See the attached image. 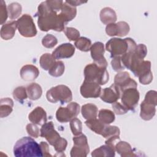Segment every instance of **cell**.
<instances>
[{
  "mask_svg": "<svg viewBox=\"0 0 157 157\" xmlns=\"http://www.w3.org/2000/svg\"><path fill=\"white\" fill-rule=\"evenodd\" d=\"M35 16L38 18V26L42 31L47 32L53 29L61 32L65 28V23L61 20L57 12L50 8L46 1L39 4Z\"/></svg>",
  "mask_w": 157,
  "mask_h": 157,
  "instance_id": "obj_1",
  "label": "cell"
},
{
  "mask_svg": "<svg viewBox=\"0 0 157 157\" xmlns=\"http://www.w3.org/2000/svg\"><path fill=\"white\" fill-rule=\"evenodd\" d=\"M13 154L16 157L43 156L40 144L30 137H23L17 141L13 147Z\"/></svg>",
  "mask_w": 157,
  "mask_h": 157,
  "instance_id": "obj_2",
  "label": "cell"
},
{
  "mask_svg": "<svg viewBox=\"0 0 157 157\" xmlns=\"http://www.w3.org/2000/svg\"><path fill=\"white\" fill-rule=\"evenodd\" d=\"M147 53V48L146 45L140 44L136 46L134 51L127 52L121 56L122 64L124 67L128 68L134 74L143 62Z\"/></svg>",
  "mask_w": 157,
  "mask_h": 157,
  "instance_id": "obj_3",
  "label": "cell"
},
{
  "mask_svg": "<svg viewBox=\"0 0 157 157\" xmlns=\"http://www.w3.org/2000/svg\"><path fill=\"white\" fill-rule=\"evenodd\" d=\"M84 76V80L96 82L99 85H105L109 78V75L106 68L99 67L95 63H91L85 66Z\"/></svg>",
  "mask_w": 157,
  "mask_h": 157,
  "instance_id": "obj_4",
  "label": "cell"
},
{
  "mask_svg": "<svg viewBox=\"0 0 157 157\" xmlns=\"http://www.w3.org/2000/svg\"><path fill=\"white\" fill-rule=\"evenodd\" d=\"M48 101L52 103L60 102L61 104L70 102L72 99V94L70 88L64 85H59L51 88L46 94Z\"/></svg>",
  "mask_w": 157,
  "mask_h": 157,
  "instance_id": "obj_5",
  "label": "cell"
},
{
  "mask_svg": "<svg viewBox=\"0 0 157 157\" xmlns=\"http://www.w3.org/2000/svg\"><path fill=\"white\" fill-rule=\"evenodd\" d=\"M157 104V92L155 90L148 91L144 100L140 104V117L142 119L148 121L153 118L156 113Z\"/></svg>",
  "mask_w": 157,
  "mask_h": 157,
  "instance_id": "obj_6",
  "label": "cell"
},
{
  "mask_svg": "<svg viewBox=\"0 0 157 157\" xmlns=\"http://www.w3.org/2000/svg\"><path fill=\"white\" fill-rule=\"evenodd\" d=\"M20 34L25 37H33L37 34V29L32 17L28 14L23 15L17 21Z\"/></svg>",
  "mask_w": 157,
  "mask_h": 157,
  "instance_id": "obj_7",
  "label": "cell"
},
{
  "mask_svg": "<svg viewBox=\"0 0 157 157\" xmlns=\"http://www.w3.org/2000/svg\"><path fill=\"white\" fill-rule=\"evenodd\" d=\"M129 44L128 38L122 39L114 37L110 39L105 44V49L109 52L112 57L120 56L128 51Z\"/></svg>",
  "mask_w": 157,
  "mask_h": 157,
  "instance_id": "obj_8",
  "label": "cell"
},
{
  "mask_svg": "<svg viewBox=\"0 0 157 157\" xmlns=\"http://www.w3.org/2000/svg\"><path fill=\"white\" fill-rule=\"evenodd\" d=\"M80 105L72 102L66 107H60L56 112V120L60 123H67L75 118L80 112Z\"/></svg>",
  "mask_w": 157,
  "mask_h": 157,
  "instance_id": "obj_9",
  "label": "cell"
},
{
  "mask_svg": "<svg viewBox=\"0 0 157 157\" xmlns=\"http://www.w3.org/2000/svg\"><path fill=\"white\" fill-rule=\"evenodd\" d=\"M74 146L71 150V157H86L90 152L87 138L84 134L76 136L72 139Z\"/></svg>",
  "mask_w": 157,
  "mask_h": 157,
  "instance_id": "obj_10",
  "label": "cell"
},
{
  "mask_svg": "<svg viewBox=\"0 0 157 157\" xmlns=\"http://www.w3.org/2000/svg\"><path fill=\"white\" fill-rule=\"evenodd\" d=\"M139 93L137 88H129L121 92V100L122 104L128 110H133L139 100Z\"/></svg>",
  "mask_w": 157,
  "mask_h": 157,
  "instance_id": "obj_11",
  "label": "cell"
},
{
  "mask_svg": "<svg viewBox=\"0 0 157 157\" xmlns=\"http://www.w3.org/2000/svg\"><path fill=\"white\" fill-rule=\"evenodd\" d=\"M90 52L94 63L99 67L106 68L107 66V62L104 56L105 52L104 44L101 42L94 43L90 48Z\"/></svg>",
  "mask_w": 157,
  "mask_h": 157,
  "instance_id": "obj_12",
  "label": "cell"
},
{
  "mask_svg": "<svg viewBox=\"0 0 157 157\" xmlns=\"http://www.w3.org/2000/svg\"><path fill=\"white\" fill-rule=\"evenodd\" d=\"M40 136L45 138L50 145L53 146L60 139L61 136L59 133L55 129L54 124L52 121L46 122L40 130Z\"/></svg>",
  "mask_w": 157,
  "mask_h": 157,
  "instance_id": "obj_13",
  "label": "cell"
},
{
  "mask_svg": "<svg viewBox=\"0 0 157 157\" xmlns=\"http://www.w3.org/2000/svg\"><path fill=\"white\" fill-rule=\"evenodd\" d=\"M134 75L139 77V82L142 85L150 83L153 80V74L151 71V62L144 60Z\"/></svg>",
  "mask_w": 157,
  "mask_h": 157,
  "instance_id": "obj_14",
  "label": "cell"
},
{
  "mask_svg": "<svg viewBox=\"0 0 157 157\" xmlns=\"http://www.w3.org/2000/svg\"><path fill=\"white\" fill-rule=\"evenodd\" d=\"M80 92L85 98H96L101 95V88L96 82L84 80L80 86Z\"/></svg>",
  "mask_w": 157,
  "mask_h": 157,
  "instance_id": "obj_15",
  "label": "cell"
},
{
  "mask_svg": "<svg viewBox=\"0 0 157 157\" xmlns=\"http://www.w3.org/2000/svg\"><path fill=\"white\" fill-rule=\"evenodd\" d=\"M114 84L116 85L122 92L129 88H137L136 82L132 79L128 72H120L114 78Z\"/></svg>",
  "mask_w": 157,
  "mask_h": 157,
  "instance_id": "obj_16",
  "label": "cell"
},
{
  "mask_svg": "<svg viewBox=\"0 0 157 157\" xmlns=\"http://www.w3.org/2000/svg\"><path fill=\"white\" fill-rule=\"evenodd\" d=\"M121 94V92L120 88L113 83L109 87L101 90L100 98L105 102L113 104L120 98Z\"/></svg>",
  "mask_w": 157,
  "mask_h": 157,
  "instance_id": "obj_17",
  "label": "cell"
},
{
  "mask_svg": "<svg viewBox=\"0 0 157 157\" xmlns=\"http://www.w3.org/2000/svg\"><path fill=\"white\" fill-rule=\"evenodd\" d=\"M129 29V26L126 22L119 21L117 23H113L107 25L105 28V32L109 36L123 37L128 34Z\"/></svg>",
  "mask_w": 157,
  "mask_h": 157,
  "instance_id": "obj_18",
  "label": "cell"
},
{
  "mask_svg": "<svg viewBox=\"0 0 157 157\" xmlns=\"http://www.w3.org/2000/svg\"><path fill=\"white\" fill-rule=\"evenodd\" d=\"M74 53L75 47L74 45L70 43H64L57 47L52 55L55 59H59L71 58Z\"/></svg>",
  "mask_w": 157,
  "mask_h": 157,
  "instance_id": "obj_19",
  "label": "cell"
},
{
  "mask_svg": "<svg viewBox=\"0 0 157 157\" xmlns=\"http://www.w3.org/2000/svg\"><path fill=\"white\" fill-rule=\"evenodd\" d=\"M77 14V9L75 7L70 5L64 1L63 4L60 12L58 13L59 17L66 25L69 21L73 20Z\"/></svg>",
  "mask_w": 157,
  "mask_h": 157,
  "instance_id": "obj_20",
  "label": "cell"
},
{
  "mask_svg": "<svg viewBox=\"0 0 157 157\" xmlns=\"http://www.w3.org/2000/svg\"><path fill=\"white\" fill-rule=\"evenodd\" d=\"M28 119L31 123L42 126L47 120L46 112L42 107L37 106L29 113Z\"/></svg>",
  "mask_w": 157,
  "mask_h": 157,
  "instance_id": "obj_21",
  "label": "cell"
},
{
  "mask_svg": "<svg viewBox=\"0 0 157 157\" xmlns=\"http://www.w3.org/2000/svg\"><path fill=\"white\" fill-rule=\"evenodd\" d=\"M39 75L38 68L32 64L23 66L20 70V77L25 81L34 80Z\"/></svg>",
  "mask_w": 157,
  "mask_h": 157,
  "instance_id": "obj_22",
  "label": "cell"
},
{
  "mask_svg": "<svg viewBox=\"0 0 157 157\" xmlns=\"http://www.w3.org/2000/svg\"><path fill=\"white\" fill-rule=\"evenodd\" d=\"M17 28V21H12L4 24L1 28V38L4 40L11 39L14 36Z\"/></svg>",
  "mask_w": 157,
  "mask_h": 157,
  "instance_id": "obj_23",
  "label": "cell"
},
{
  "mask_svg": "<svg viewBox=\"0 0 157 157\" xmlns=\"http://www.w3.org/2000/svg\"><path fill=\"white\" fill-rule=\"evenodd\" d=\"M115 151L122 157H129V156H136L137 155L133 151L131 145L125 142L119 140L115 145Z\"/></svg>",
  "mask_w": 157,
  "mask_h": 157,
  "instance_id": "obj_24",
  "label": "cell"
},
{
  "mask_svg": "<svg viewBox=\"0 0 157 157\" xmlns=\"http://www.w3.org/2000/svg\"><path fill=\"white\" fill-rule=\"evenodd\" d=\"M117 17L115 12L110 7H104L100 12V20L104 25L113 23L117 21Z\"/></svg>",
  "mask_w": 157,
  "mask_h": 157,
  "instance_id": "obj_25",
  "label": "cell"
},
{
  "mask_svg": "<svg viewBox=\"0 0 157 157\" xmlns=\"http://www.w3.org/2000/svg\"><path fill=\"white\" fill-rule=\"evenodd\" d=\"M115 155V148L107 144L101 146L91 153V156L93 157H113Z\"/></svg>",
  "mask_w": 157,
  "mask_h": 157,
  "instance_id": "obj_26",
  "label": "cell"
},
{
  "mask_svg": "<svg viewBox=\"0 0 157 157\" xmlns=\"http://www.w3.org/2000/svg\"><path fill=\"white\" fill-rule=\"evenodd\" d=\"M98 112V110L97 106L91 103L84 104L81 108L82 115L86 120L96 118Z\"/></svg>",
  "mask_w": 157,
  "mask_h": 157,
  "instance_id": "obj_27",
  "label": "cell"
},
{
  "mask_svg": "<svg viewBox=\"0 0 157 157\" xmlns=\"http://www.w3.org/2000/svg\"><path fill=\"white\" fill-rule=\"evenodd\" d=\"M13 101L9 98L1 99L0 101V117H6L9 115L13 110Z\"/></svg>",
  "mask_w": 157,
  "mask_h": 157,
  "instance_id": "obj_28",
  "label": "cell"
},
{
  "mask_svg": "<svg viewBox=\"0 0 157 157\" xmlns=\"http://www.w3.org/2000/svg\"><path fill=\"white\" fill-rule=\"evenodd\" d=\"M28 97L32 101L39 99L42 94L41 86L37 83H31L26 86Z\"/></svg>",
  "mask_w": 157,
  "mask_h": 157,
  "instance_id": "obj_29",
  "label": "cell"
},
{
  "mask_svg": "<svg viewBox=\"0 0 157 157\" xmlns=\"http://www.w3.org/2000/svg\"><path fill=\"white\" fill-rule=\"evenodd\" d=\"M85 123L91 131L99 135L102 134L105 126L106 125L102 123L99 119L96 118L88 120L85 122Z\"/></svg>",
  "mask_w": 157,
  "mask_h": 157,
  "instance_id": "obj_30",
  "label": "cell"
},
{
  "mask_svg": "<svg viewBox=\"0 0 157 157\" xmlns=\"http://www.w3.org/2000/svg\"><path fill=\"white\" fill-rule=\"evenodd\" d=\"M99 120L104 124H110L114 121L115 119L114 113L109 109H102L98 113Z\"/></svg>",
  "mask_w": 157,
  "mask_h": 157,
  "instance_id": "obj_31",
  "label": "cell"
},
{
  "mask_svg": "<svg viewBox=\"0 0 157 157\" xmlns=\"http://www.w3.org/2000/svg\"><path fill=\"white\" fill-rule=\"evenodd\" d=\"M55 60L52 54L44 53L40 57V66L44 70L48 71L55 63Z\"/></svg>",
  "mask_w": 157,
  "mask_h": 157,
  "instance_id": "obj_32",
  "label": "cell"
},
{
  "mask_svg": "<svg viewBox=\"0 0 157 157\" xmlns=\"http://www.w3.org/2000/svg\"><path fill=\"white\" fill-rule=\"evenodd\" d=\"M7 11L8 15L10 19L15 20L21 15L22 8L19 3L12 2L8 6Z\"/></svg>",
  "mask_w": 157,
  "mask_h": 157,
  "instance_id": "obj_33",
  "label": "cell"
},
{
  "mask_svg": "<svg viewBox=\"0 0 157 157\" xmlns=\"http://www.w3.org/2000/svg\"><path fill=\"white\" fill-rule=\"evenodd\" d=\"M65 69L64 64L61 61H56L53 66L48 70V74L55 77H58L61 76Z\"/></svg>",
  "mask_w": 157,
  "mask_h": 157,
  "instance_id": "obj_34",
  "label": "cell"
},
{
  "mask_svg": "<svg viewBox=\"0 0 157 157\" xmlns=\"http://www.w3.org/2000/svg\"><path fill=\"white\" fill-rule=\"evenodd\" d=\"M75 47L82 52H88L91 47V40L85 37H79L74 43Z\"/></svg>",
  "mask_w": 157,
  "mask_h": 157,
  "instance_id": "obj_35",
  "label": "cell"
},
{
  "mask_svg": "<svg viewBox=\"0 0 157 157\" xmlns=\"http://www.w3.org/2000/svg\"><path fill=\"white\" fill-rule=\"evenodd\" d=\"M120 131L118 127L116 126H110L106 124L101 134L103 137L105 139H109L113 136H120Z\"/></svg>",
  "mask_w": 157,
  "mask_h": 157,
  "instance_id": "obj_36",
  "label": "cell"
},
{
  "mask_svg": "<svg viewBox=\"0 0 157 157\" xmlns=\"http://www.w3.org/2000/svg\"><path fill=\"white\" fill-rule=\"evenodd\" d=\"M13 97L16 101L23 103L28 97L26 88L22 86L17 87L13 91Z\"/></svg>",
  "mask_w": 157,
  "mask_h": 157,
  "instance_id": "obj_37",
  "label": "cell"
},
{
  "mask_svg": "<svg viewBox=\"0 0 157 157\" xmlns=\"http://www.w3.org/2000/svg\"><path fill=\"white\" fill-rule=\"evenodd\" d=\"M70 128L75 136H78L82 132V124L81 121L76 117L70 121Z\"/></svg>",
  "mask_w": 157,
  "mask_h": 157,
  "instance_id": "obj_38",
  "label": "cell"
},
{
  "mask_svg": "<svg viewBox=\"0 0 157 157\" xmlns=\"http://www.w3.org/2000/svg\"><path fill=\"white\" fill-rule=\"evenodd\" d=\"M58 43L57 39L52 34H47L45 36L42 40V45L46 48H51L54 47Z\"/></svg>",
  "mask_w": 157,
  "mask_h": 157,
  "instance_id": "obj_39",
  "label": "cell"
},
{
  "mask_svg": "<svg viewBox=\"0 0 157 157\" xmlns=\"http://www.w3.org/2000/svg\"><path fill=\"white\" fill-rule=\"evenodd\" d=\"M64 33L66 37L70 40H77L79 37H80V33L79 31L72 27H66L64 29Z\"/></svg>",
  "mask_w": 157,
  "mask_h": 157,
  "instance_id": "obj_40",
  "label": "cell"
},
{
  "mask_svg": "<svg viewBox=\"0 0 157 157\" xmlns=\"http://www.w3.org/2000/svg\"><path fill=\"white\" fill-rule=\"evenodd\" d=\"M26 131L28 134L29 136L31 137H34V138H37L40 135V131L39 129L36 125V124H34L33 123L28 124L26 127Z\"/></svg>",
  "mask_w": 157,
  "mask_h": 157,
  "instance_id": "obj_41",
  "label": "cell"
},
{
  "mask_svg": "<svg viewBox=\"0 0 157 157\" xmlns=\"http://www.w3.org/2000/svg\"><path fill=\"white\" fill-rule=\"evenodd\" d=\"M111 66L113 69L116 72L121 71L124 69V66L122 64L121 60V56H115L113 57L111 61Z\"/></svg>",
  "mask_w": 157,
  "mask_h": 157,
  "instance_id": "obj_42",
  "label": "cell"
},
{
  "mask_svg": "<svg viewBox=\"0 0 157 157\" xmlns=\"http://www.w3.org/2000/svg\"><path fill=\"white\" fill-rule=\"evenodd\" d=\"M8 11L6 6V3L4 1H1L0 4V23L4 25L8 17Z\"/></svg>",
  "mask_w": 157,
  "mask_h": 157,
  "instance_id": "obj_43",
  "label": "cell"
},
{
  "mask_svg": "<svg viewBox=\"0 0 157 157\" xmlns=\"http://www.w3.org/2000/svg\"><path fill=\"white\" fill-rule=\"evenodd\" d=\"M67 145V140L61 137V139L53 145V147L57 153H63L66 150Z\"/></svg>",
  "mask_w": 157,
  "mask_h": 157,
  "instance_id": "obj_44",
  "label": "cell"
},
{
  "mask_svg": "<svg viewBox=\"0 0 157 157\" xmlns=\"http://www.w3.org/2000/svg\"><path fill=\"white\" fill-rule=\"evenodd\" d=\"M112 108L114 112L117 115H123L128 111V109L126 107L118 102H115L112 104Z\"/></svg>",
  "mask_w": 157,
  "mask_h": 157,
  "instance_id": "obj_45",
  "label": "cell"
},
{
  "mask_svg": "<svg viewBox=\"0 0 157 157\" xmlns=\"http://www.w3.org/2000/svg\"><path fill=\"white\" fill-rule=\"evenodd\" d=\"M46 2L50 8L56 12L61 11L64 2L62 1H46Z\"/></svg>",
  "mask_w": 157,
  "mask_h": 157,
  "instance_id": "obj_46",
  "label": "cell"
},
{
  "mask_svg": "<svg viewBox=\"0 0 157 157\" xmlns=\"http://www.w3.org/2000/svg\"><path fill=\"white\" fill-rule=\"evenodd\" d=\"M40 145L42 151V153H43V156H52V155L50 153V151H49V146L48 145V144L45 142H43L42 141L40 143Z\"/></svg>",
  "mask_w": 157,
  "mask_h": 157,
  "instance_id": "obj_47",
  "label": "cell"
},
{
  "mask_svg": "<svg viewBox=\"0 0 157 157\" xmlns=\"http://www.w3.org/2000/svg\"><path fill=\"white\" fill-rule=\"evenodd\" d=\"M66 2L74 7H75L77 6H80L82 4H84V3L86 2H83L82 1H66Z\"/></svg>",
  "mask_w": 157,
  "mask_h": 157,
  "instance_id": "obj_48",
  "label": "cell"
}]
</instances>
